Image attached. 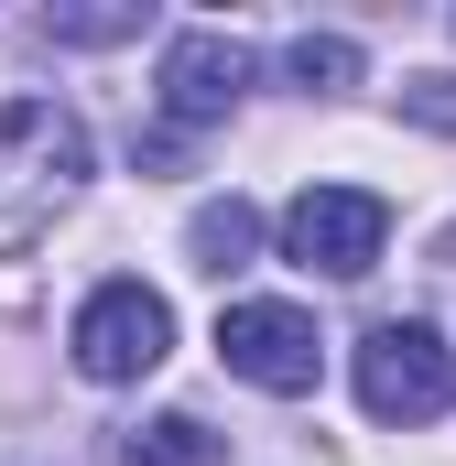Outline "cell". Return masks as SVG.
<instances>
[{
	"mask_svg": "<svg viewBox=\"0 0 456 466\" xmlns=\"http://www.w3.org/2000/svg\"><path fill=\"white\" fill-rule=\"evenodd\" d=\"M88 185V119L55 98H0V260H22Z\"/></svg>",
	"mask_w": 456,
	"mask_h": 466,
	"instance_id": "1",
	"label": "cell"
},
{
	"mask_svg": "<svg viewBox=\"0 0 456 466\" xmlns=\"http://www.w3.org/2000/svg\"><path fill=\"white\" fill-rule=\"evenodd\" d=\"M66 358H77V380H152L163 358H174V304L152 293V282H98L88 304H77V326H66Z\"/></svg>",
	"mask_w": 456,
	"mask_h": 466,
	"instance_id": "2",
	"label": "cell"
},
{
	"mask_svg": "<svg viewBox=\"0 0 456 466\" xmlns=\"http://www.w3.org/2000/svg\"><path fill=\"white\" fill-rule=\"evenodd\" d=\"M456 401V358L435 326H369L358 337V412L369 423H435Z\"/></svg>",
	"mask_w": 456,
	"mask_h": 466,
	"instance_id": "3",
	"label": "cell"
},
{
	"mask_svg": "<svg viewBox=\"0 0 456 466\" xmlns=\"http://www.w3.org/2000/svg\"><path fill=\"white\" fill-rule=\"evenodd\" d=\"M218 358H228V380H250L272 401H305L316 369H326V337H316L305 304H228L218 315Z\"/></svg>",
	"mask_w": 456,
	"mask_h": 466,
	"instance_id": "4",
	"label": "cell"
},
{
	"mask_svg": "<svg viewBox=\"0 0 456 466\" xmlns=\"http://www.w3.org/2000/svg\"><path fill=\"white\" fill-rule=\"evenodd\" d=\"M380 238H391V207H380L369 185H305V196L283 207V260H305V271H326V282H358V271L380 260Z\"/></svg>",
	"mask_w": 456,
	"mask_h": 466,
	"instance_id": "5",
	"label": "cell"
},
{
	"mask_svg": "<svg viewBox=\"0 0 456 466\" xmlns=\"http://www.w3.org/2000/svg\"><path fill=\"white\" fill-rule=\"evenodd\" d=\"M239 87H250V44L239 33H174L163 44V76H152V98L174 130H207V119L239 109Z\"/></svg>",
	"mask_w": 456,
	"mask_h": 466,
	"instance_id": "6",
	"label": "cell"
},
{
	"mask_svg": "<svg viewBox=\"0 0 456 466\" xmlns=\"http://www.w3.org/2000/svg\"><path fill=\"white\" fill-rule=\"evenodd\" d=\"M185 249H196V271H239L250 249H261V207H239V196H207L196 218H185Z\"/></svg>",
	"mask_w": 456,
	"mask_h": 466,
	"instance_id": "7",
	"label": "cell"
},
{
	"mask_svg": "<svg viewBox=\"0 0 456 466\" xmlns=\"http://www.w3.org/2000/svg\"><path fill=\"white\" fill-rule=\"evenodd\" d=\"M109 466H218V434L196 423V412H163V423H141V434H119Z\"/></svg>",
	"mask_w": 456,
	"mask_h": 466,
	"instance_id": "8",
	"label": "cell"
},
{
	"mask_svg": "<svg viewBox=\"0 0 456 466\" xmlns=\"http://www.w3.org/2000/svg\"><path fill=\"white\" fill-rule=\"evenodd\" d=\"M294 87H358V44L347 33H305L294 44Z\"/></svg>",
	"mask_w": 456,
	"mask_h": 466,
	"instance_id": "9",
	"label": "cell"
},
{
	"mask_svg": "<svg viewBox=\"0 0 456 466\" xmlns=\"http://www.w3.org/2000/svg\"><path fill=\"white\" fill-rule=\"evenodd\" d=\"M44 33L55 44H119V33H141V11H44Z\"/></svg>",
	"mask_w": 456,
	"mask_h": 466,
	"instance_id": "10",
	"label": "cell"
},
{
	"mask_svg": "<svg viewBox=\"0 0 456 466\" xmlns=\"http://www.w3.org/2000/svg\"><path fill=\"white\" fill-rule=\"evenodd\" d=\"M402 119H424V130H456V76H402Z\"/></svg>",
	"mask_w": 456,
	"mask_h": 466,
	"instance_id": "11",
	"label": "cell"
}]
</instances>
